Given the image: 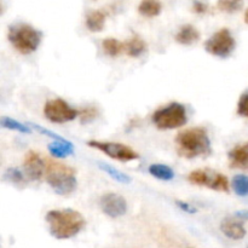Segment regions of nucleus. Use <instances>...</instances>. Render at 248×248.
<instances>
[{"label": "nucleus", "instance_id": "obj_33", "mask_svg": "<svg viewBox=\"0 0 248 248\" xmlns=\"http://www.w3.org/2000/svg\"><path fill=\"white\" fill-rule=\"evenodd\" d=\"M247 248H248V246H247Z\"/></svg>", "mask_w": 248, "mask_h": 248}, {"label": "nucleus", "instance_id": "obj_29", "mask_svg": "<svg viewBox=\"0 0 248 248\" xmlns=\"http://www.w3.org/2000/svg\"><path fill=\"white\" fill-rule=\"evenodd\" d=\"M176 205L178 206L179 208H181L183 212L186 213H189V215H194V213H196V208L194 207V206H191L190 203L186 202V201H181V200H177L176 201Z\"/></svg>", "mask_w": 248, "mask_h": 248}, {"label": "nucleus", "instance_id": "obj_3", "mask_svg": "<svg viewBox=\"0 0 248 248\" xmlns=\"http://www.w3.org/2000/svg\"><path fill=\"white\" fill-rule=\"evenodd\" d=\"M45 164L46 182L52 190L62 196L74 193L78 186L75 170L68 165L51 159H46Z\"/></svg>", "mask_w": 248, "mask_h": 248}, {"label": "nucleus", "instance_id": "obj_22", "mask_svg": "<svg viewBox=\"0 0 248 248\" xmlns=\"http://www.w3.org/2000/svg\"><path fill=\"white\" fill-rule=\"evenodd\" d=\"M2 128H7V130L17 131V132L21 133H31V126H28V124H22L18 123L15 119L9 118V116H2L1 120H0Z\"/></svg>", "mask_w": 248, "mask_h": 248}, {"label": "nucleus", "instance_id": "obj_21", "mask_svg": "<svg viewBox=\"0 0 248 248\" xmlns=\"http://www.w3.org/2000/svg\"><path fill=\"white\" fill-rule=\"evenodd\" d=\"M98 167L102 170V171L106 172L109 177H111L114 181L119 182V183L130 184L131 182H132V178H131L128 174H125L124 172H121L120 170H118V169H115V167L111 166V165H108V164H106V162L99 161Z\"/></svg>", "mask_w": 248, "mask_h": 248}, {"label": "nucleus", "instance_id": "obj_25", "mask_svg": "<svg viewBox=\"0 0 248 248\" xmlns=\"http://www.w3.org/2000/svg\"><path fill=\"white\" fill-rule=\"evenodd\" d=\"M241 1H230V0H220L217 2L218 9L224 12H235L242 7Z\"/></svg>", "mask_w": 248, "mask_h": 248}, {"label": "nucleus", "instance_id": "obj_8", "mask_svg": "<svg viewBox=\"0 0 248 248\" xmlns=\"http://www.w3.org/2000/svg\"><path fill=\"white\" fill-rule=\"evenodd\" d=\"M80 111L73 108L62 98L48 99L44 106V115L53 124H65L75 120Z\"/></svg>", "mask_w": 248, "mask_h": 248}, {"label": "nucleus", "instance_id": "obj_26", "mask_svg": "<svg viewBox=\"0 0 248 248\" xmlns=\"http://www.w3.org/2000/svg\"><path fill=\"white\" fill-rule=\"evenodd\" d=\"M97 115H98V111H97V109L94 107H87V108L80 110L79 118L81 124H89L92 120H94L97 118Z\"/></svg>", "mask_w": 248, "mask_h": 248}, {"label": "nucleus", "instance_id": "obj_6", "mask_svg": "<svg viewBox=\"0 0 248 248\" xmlns=\"http://www.w3.org/2000/svg\"><path fill=\"white\" fill-rule=\"evenodd\" d=\"M188 181L195 186H207L212 190L222 191V193H229L230 190V184L227 177L210 169H200L190 172Z\"/></svg>", "mask_w": 248, "mask_h": 248}, {"label": "nucleus", "instance_id": "obj_20", "mask_svg": "<svg viewBox=\"0 0 248 248\" xmlns=\"http://www.w3.org/2000/svg\"><path fill=\"white\" fill-rule=\"evenodd\" d=\"M149 173L152 174L155 178L160 179V181L169 182L172 181L174 178V172L173 170L170 166L164 164H153L150 165L149 169H148Z\"/></svg>", "mask_w": 248, "mask_h": 248}, {"label": "nucleus", "instance_id": "obj_10", "mask_svg": "<svg viewBox=\"0 0 248 248\" xmlns=\"http://www.w3.org/2000/svg\"><path fill=\"white\" fill-rule=\"evenodd\" d=\"M99 206L104 215L110 218L123 217L127 212V201L115 193H107L99 200Z\"/></svg>", "mask_w": 248, "mask_h": 248}, {"label": "nucleus", "instance_id": "obj_9", "mask_svg": "<svg viewBox=\"0 0 248 248\" xmlns=\"http://www.w3.org/2000/svg\"><path fill=\"white\" fill-rule=\"evenodd\" d=\"M87 145L104 153L107 156L111 157L114 160H118V161L128 162L140 159V155H138L137 152H135L132 148H130L126 144H123V143L101 142V140H92L87 142Z\"/></svg>", "mask_w": 248, "mask_h": 248}, {"label": "nucleus", "instance_id": "obj_28", "mask_svg": "<svg viewBox=\"0 0 248 248\" xmlns=\"http://www.w3.org/2000/svg\"><path fill=\"white\" fill-rule=\"evenodd\" d=\"M28 126L33 127L34 130H36L38 132H40L41 135H45V136H47V137L53 138L55 140H64L63 137H61L60 135H57V133L52 132V131H50V130H46V128H44L43 126H40V125H35V124H33V123H28Z\"/></svg>", "mask_w": 248, "mask_h": 248}, {"label": "nucleus", "instance_id": "obj_2", "mask_svg": "<svg viewBox=\"0 0 248 248\" xmlns=\"http://www.w3.org/2000/svg\"><path fill=\"white\" fill-rule=\"evenodd\" d=\"M176 144L177 153L186 159H195L212 154L210 136L203 127H191L181 131L176 137Z\"/></svg>", "mask_w": 248, "mask_h": 248}, {"label": "nucleus", "instance_id": "obj_27", "mask_svg": "<svg viewBox=\"0 0 248 248\" xmlns=\"http://www.w3.org/2000/svg\"><path fill=\"white\" fill-rule=\"evenodd\" d=\"M236 111L240 116H244V118L248 119V90H246L240 96L239 102H237Z\"/></svg>", "mask_w": 248, "mask_h": 248}, {"label": "nucleus", "instance_id": "obj_23", "mask_svg": "<svg viewBox=\"0 0 248 248\" xmlns=\"http://www.w3.org/2000/svg\"><path fill=\"white\" fill-rule=\"evenodd\" d=\"M232 189L235 194L239 196L248 195V176L245 174H237L232 178Z\"/></svg>", "mask_w": 248, "mask_h": 248}, {"label": "nucleus", "instance_id": "obj_30", "mask_svg": "<svg viewBox=\"0 0 248 248\" xmlns=\"http://www.w3.org/2000/svg\"><path fill=\"white\" fill-rule=\"evenodd\" d=\"M207 7L208 5L202 1H194L193 4V10L196 14H205V12L207 11Z\"/></svg>", "mask_w": 248, "mask_h": 248}, {"label": "nucleus", "instance_id": "obj_14", "mask_svg": "<svg viewBox=\"0 0 248 248\" xmlns=\"http://www.w3.org/2000/svg\"><path fill=\"white\" fill-rule=\"evenodd\" d=\"M174 39L177 43L182 44V45H193V44L198 43L200 39V31L193 24H184L179 28Z\"/></svg>", "mask_w": 248, "mask_h": 248}, {"label": "nucleus", "instance_id": "obj_5", "mask_svg": "<svg viewBox=\"0 0 248 248\" xmlns=\"http://www.w3.org/2000/svg\"><path fill=\"white\" fill-rule=\"evenodd\" d=\"M152 120L159 130H173L186 125L188 114L183 104L179 102H171L155 110Z\"/></svg>", "mask_w": 248, "mask_h": 248}, {"label": "nucleus", "instance_id": "obj_11", "mask_svg": "<svg viewBox=\"0 0 248 248\" xmlns=\"http://www.w3.org/2000/svg\"><path fill=\"white\" fill-rule=\"evenodd\" d=\"M23 169L27 177H28L31 181H40V179L43 178L44 174H45V160L41 159V156L36 152L29 150L26 154V156H24Z\"/></svg>", "mask_w": 248, "mask_h": 248}, {"label": "nucleus", "instance_id": "obj_19", "mask_svg": "<svg viewBox=\"0 0 248 248\" xmlns=\"http://www.w3.org/2000/svg\"><path fill=\"white\" fill-rule=\"evenodd\" d=\"M162 10V4L156 0H143L138 5V12L144 17L159 16Z\"/></svg>", "mask_w": 248, "mask_h": 248}, {"label": "nucleus", "instance_id": "obj_15", "mask_svg": "<svg viewBox=\"0 0 248 248\" xmlns=\"http://www.w3.org/2000/svg\"><path fill=\"white\" fill-rule=\"evenodd\" d=\"M47 149L53 157L64 159L74 154V145L68 140H55L47 145Z\"/></svg>", "mask_w": 248, "mask_h": 248}, {"label": "nucleus", "instance_id": "obj_1", "mask_svg": "<svg viewBox=\"0 0 248 248\" xmlns=\"http://www.w3.org/2000/svg\"><path fill=\"white\" fill-rule=\"evenodd\" d=\"M45 220L50 234L57 240L72 239L86 225V220L81 213L73 208L48 211L45 216Z\"/></svg>", "mask_w": 248, "mask_h": 248}, {"label": "nucleus", "instance_id": "obj_7", "mask_svg": "<svg viewBox=\"0 0 248 248\" xmlns=\"http://www.w3.org/2000/svg\"><path fill=\"white\" fill-rule=\"evenodd\" d=\"M235 46L236 41L228 28L219 29L205 41V50L212 56L219 58L229 57L234 52Z\"/></svg>", "mask_w": 248, "mask_h": 248}, {"label": "nucleus", "instance_id": "obj_18", "mask_svg": "<svg viewBox=\"0 0 248 248\" xmlns=\"http://www.w3.org/2000/svg\"><path fill=\"white\" fill-rule=\"evenodd\" d=\"M102 48L104 53L110 57H116L120 53L125 52V43L115 38H106L102 41Z\"/></svg>", "mask_w": 248, "mask_h": 248}, {"label": "nucleus", "instance_id": "obj_4", "mask_svg": "<svg viewBox=\"0 0 248 248\" xmlns=\"http://www.w3.org/2000/svg\"><path fill=\"white\" fill-rule=\"evenodd\" d=\"M7 38L17 52L22 55H31L40 46L43 33L31 24L17 22L9 27Z\"/></svg>", "mask_w": 248, "mask_h": 248}, {"label": "nucleus", "instance_id": "obj_31", "mask_svg": "<svg viewBox=\"0 0 248 248\" xmlns=\"http://www.w3.org/2000/svg\"><path fill=\"white\" fill-rule=\"evenodd\" d=\"M235 217L242 220H248V210H241L235 212Z\"/></svg>", "mask_w": 248, "mask_h": 248}, {"label": "nucleus", "instance_id": "obj_17", "mask_svg": "<svg viewBox=\"0 0 248 248\" xmlns=\"http://www.w3.org/2000/svg\"><path fill=\"white\" fill-rule=\"evenodd\" d=\"M147 51V43L140 36L135 35L125 43V52L130 57H140Z\"/></svg>", "mask_w": 248, "mask_h": 248}, {"label": "nucleus", "instance_id": "obj_13", "mask_svg": "<svg viewBox=\"0 0 248 248\" xmlns=\"http://www.w3.org/2000/svg\"><path fill=\"white\" fill-rule=\"evenodd\" d=\"M230 167L248 171V143L237 144L228 153Z\"/></svg>", "mask_w": 248, "mask_h": 248}, {"label": "nucleus", "instance_id": "obj_24", "mask_svg": "<svg viewBox=\"0 0 248 248\" xmlns=\"http://www.w3.org/2000/svg\"><path fill=\"white\" fill-rule=\"evenodd\" d=\"M5 181L14 184H23L24 183V174L16 167H9L4 173Z\"/></svg>", "mask_w": 248, "mask_h": 248}, {"label": "nucleus", "instance_id": "obj_12", "mask_svg": "<svg viewBox=\"0 0 248 248\" xmlns=\"http://www.w3.org/2000/svg\"><path fill=\"white\" fill-rule=\"evenodd\" d=\"M220 232H222L228 239L235 240V241L242 240L247 234L244 223H241L240 220H235L229 217L224 218V219L222 220V223H220Z\"/></svg>", "mask_w": 248, "mask_h": 248}, {"label": "nucleus", "instance_id": "obj_16", "mask_svg": "<svg viewBox=\"0 0 248 248\" xmlns=\"http://www.w3.org/2000/svg\"><path fill=\"white\" fill-rule=\"evenodd\" d=\"M106 12L102 10H92L86 15V27L90 31H102L106 24Z\"/></svg>", "mask_w": 248, "mask_h": 248}, {"label": "nucleus", "instance_id": "obj_32", "mask_svg": "<svg viewBox=\"0 0 248 248\" xmlns=\"http://www.w3.org/2000/svg\"><path fill=\"white\" fill-rule=\"evenodd\" d=\"M245 22L248 24V7H247L246 11H245Z\"/></svg>", "mask_w": 248, "mask_h": 248}]
</instances>
